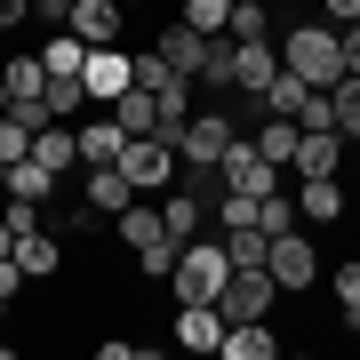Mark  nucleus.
I'll return each mask as SVG.
<instances>
[{
  "instance_id": "obj_11",
  "label": "nucleus",
  "mask_w": 360,
  "mask_h": 360,
  "mask_svg": "<svg viewBox=\"0 0 360 360\" xmlns=\"http://www.w3.org/2000/svg\"><path fill=\"white\" fill-rule=\"evenodd\" d=\"M80 200H89L96 217H120V208L136 200V184H129V168H120V160H104V168H89V176H80Z\"/></svg>"
},
{
  "instance_id": "obj_15",
  "label": "nucleus",
  "mask_w": 360,
  "mask_h": 360,
  "mask_svg": "<svg viewBox=\"0 0 360 360\" xmlns=\"http://www.w3.org/2000/svg\"><path fill=\"white\" fill-rule=\"evenodd\" d=\"M296 217L304 224H336L345 217V184L336 176H296Z\"/></svg>"
},
{
  "instance_id": "obj_21",
  "label": "nucleus",
  "mask_w": 360,
  "mask_h": 360,
  "mask_svg": "<svg viewBox=\"0 0 360 360\" xmlns=\"http://www.w3.org/2000/svg\"><path fill=\"white\" fill-rule=\"evenodd\" d=\"M160 217H168V240H193V232H200V217H208V200L184 184V193H160Z\"/></svg>"
},
{
  "instance_id": "obj_25",
  "label": "nucleus",
  "mask_w": 360,
  "mask_h": 360,
  "mask_svg": "<svg viewBox=\"0 0 360 360\" xmlns=\"http://www.w3.org/2000/svg\"><path fill=\"white\" fill-rule=\"evenodd\" d=\"M304 96H312V80H296V72L281 65V80H272V89H264V112H281V120H296V112H304Z\"/></svg>"
},
{
  "instance_id": "obj_7",
  "label": "nucleus",
  "mask_w": 360,
  "mask_h": 360,
  "mask_svg": "<svg viewBox=\"0 0 360 360\" xmlns=\"http://www.w3.org/2000/svg\"><path fill=\"white\" fill-rule=\"evenodd\" d=\"M232 136H240V129H232V112H193V120L176 129V153L193 160V168H217Z\"/></svg>"
},
{
  "instance_id": "obj_28",
  "label": "nucleus",
  "mask_w": 360,
  "mask_h": 360,
  "mask_svg": "<svg viewBox=\"0 0 360 360\" xmlns=\"http://www.w3.org/2000/svg\"><path fill=\"white\" fill-rule=\"evenodd\" d=\"M336 129H345V144H360V72L336 80Z\"/></svg>"
},
{
  "instance_id": "obj_14",
  "label": "nucleus",
  "mask_w": 360,
  "mask_h": 360,
  "mask_svg": "<svg viewBox=\"0 0 360 360\" xmlns=\"http://www.w3.org/2000/svg\"><path fill=\"white\" fill-rule=\"evenodd\" d=\"M16 264H25V281H56V272H65V240H56V232H16Z\"/></svg>"
},
{
  "instance_id": "obj_27",
  "label": "nucleus",
  "mask_w": 360,
  "mask_h": 360,
  "mask_svg": "<svg viewBox=\"0 0 360 360\" xmlns=\"http://www.w3.org/2000/svg\"><path fill=\"white\" fill-rule=\"evenodd\" d=\"M193 80H208V89H232V32L208 40V56H200V72H193Z\"/></svg>"
},
{
  "instance_id": "obj_4",
  "label": "nucleus",
  "mask_w": 360,
  "mask_h": 360,
  "mask_svg": "<svg viewBox=\"0 0 360 360\" xmlns=\"http://www.w3.org/2000/svg\"><path fill=\"white\" fill-rule=\"evenodd\" d=\"M217 168H224V184H232V193H248V200H264V193H281V184H288V168L257 153V136H232Z\"/></svg>"
},
{
  "instance_id": "obj_38",
  "label": "nucleus",
  "mask_w": 360,
  "mask_h": 360,
  "mask_svg": "<svg viewBox=\"0 0 360 360\" xmlns=\"http://www.w3.org/2000/svg\"><path fill=\"white\" fill-rule=\"evenodd\" d=\"M8 304H16V296H8V288H0V321H8Z\"/></svg>"
},
{
  "instance_id": "obj_13",
  "label": "nucleus",
  "mask_w": 360,
  "mask_h": 360,
  "mask_svg": "<svg viewBox=\"0 0 360 360\" xmlns=\"http://www.w3.org/2000/svg\"><path fill=\"white\" fill-rule=\"evenodd\" d=\"M120 0H72V16H65V32H80L89 49H104V40H120Z\"/></svg>"
},
{
  "instance_id": "obj_39",
  "label": "nucleus",
  "mask_w": 360,
  "mask_h": 360,
  "mask_svg": "<svg viewBox=\"0 0 360 360\" xmlns=\"http://www.w3.org/2000/svg\"><path fill=\"white\" fill-rule=\"evenodd\" d=\"M0 193H8V160H0Z\"/></svg>"
},
{
  "instance_id": "obj_20",
  "label": "nucleus",
  "mask_w": 360,
  "mask_h": 360,
  "mask_svg": "<svg viewBox=\"0 0 360 360\" xmlns=\"http://www.w3.org/2000/svg\"><path fill=\"white\" fill-rule=\"evenodd\" d=\"M112 120H120L129 136H153V129H160V96H153V89H120V96H112Z\"/></svg>"
},
{
  "instance_id": "obj_26",
  "label": "nucleus",
  "mask_w": 360,
  "mask_h": 360,
  "mask_svg": "<svg viewBox=\"0 0 360 360\" xmlns=\"http://www.w3.org/2000/svg\"><path fill=\"white\" fill-rule=\"evenodd\" d=\"M257 224L272 232V240H281V232H296V193H288V184H281V193H264V200H257Z\"/></svg>"
},
{
  "instance_id": "obj_22",
  "label": "nucleus",
  "mask_w": 360,
  "mask_h": 360,
  "mask_svg": "<svg viewBox=\"0 0 360 360\" xmlns=\"http://www.w3.org/2000/svg\"><path fill=\"white\" fill-rule=\"evenodd\" d=\"M296 136H304V129H296V120H281V112H264V120H257V153H264V160H281V168L296 160Z\"/></svg>"
},
{
  "instance_id": "obj_1",
  "label": "nucleus",
  "mask_w": 360,
  "mask_h": 360,
  "mask_svg": "<svg viewBox=\"0 0 360 360\" xmlns=\"http://www.w3.org/2000/svg\"><path fill=\"white\" fill-rule=\"evenodd\" d=\"M232 281V248L224 232L208 240V232H193V240H176V272H168V288H176V304H217Z\"/></svg>"
},
{
  "instance_id": "obj_18",
  "label": "nucleus",
  "mask_w": 360,
  "mask_h": 360,
  "mask_svg": "<svg viewBox=\"0 0 360 360\" xmlns=\"http://www.w3.org/2000/svg\"><path fill=\"white\" fill-rule=\"evenodd\" d=\"M32 160H49L56 176H65V168H80V129H72V120H49V129L32 136Z\"/></svg>"
},
{
  "instance_id": "obj_2",
  "label": "nucleus",
  "mask_w": 360,
  "mask_h": 360,
  "mask_svg": "<svg viewBox=\"0 0 360 360\" xmlns=\"http://www.w3.org/2000/svg\"><path fill=\"white\" fill-rule=\"evenodd\" d=\"M281 65L296 80H312V89H336L345 80V40H336V25H288L281 32Z\"/></svg>"
},
{
  "instance_id": "obj_24",
  "label": "nucleus",
  "mask_w": 360,
  "mask_h": 360,
  "mask_svg": "<svg viewBox=\"0 0 360 360\" xmlns=\"http://www.w3.org/2000/svg\"><path fill=\"white\" fill-rule=\"evenodd\" d=\"M224 32H232V40H281L264 0H232V25H224Z\"/></svg>"
},
{
  "instance_id": "obj_34",
  "label": "nucleus",
  "mask_w": 360,
  "mask_h": 360,
  "mask_svg": "<svg viewBox=\"0 0 360 360\" xmlns=\"http://www.w3.org/2000/svg\"><path fill=\"white\" fill-rule=\"evenodd\" d=\"M56 232H96V208H89V200H72L65 217H56Z\"/></svg>"
},
{
  "instance_id": "obj_17",
  "label": "nucleus",
  "mask_w": 360,
  "mask_h": 360,
  "mask_svg": "<svg viewBox=\"0 0 360 360\" xmlns=\"http://www.w3.org/2000/svg\"><path fill=\"white\" fill-rule=\"evenodd\" d=\"M120 144H129V129H120L112 112H96L89 129H80V168H104V160H120Z\"/></svg>"
},
{
  "instance_id": "obj_23",
  "label": "nucleus",
  "mask_w": 360,
  "mask_h": 360,
  "mask_svg": "<svg viewBox=\"0 0 360 360\" xmlns=\"http://www.w3.org/2000/svg\"><path fill=\"white\" fill-rule=\"evenodd\" d=\"M0 80H8V104H16V96H49V65H40V56H8Z\"/></svg>"
},
{
  "instance_id": "obj_6",
  "label": "nucleus",
  "mask_w": 360,
  "mask_h": 360,
  "mask_svg": "<svg viewBox=\"0 0 360 360\" xmlns=\"http://www.w3.org/2000/svg\"><path fill=\"white\" fill-rule=\"evenodd\" d=\"M281 80V40H232V96H264Z\"/></svg>"
},
{
  "instance_id": "obj_32",
  "label": "nucleus",
  "mask_w": 360,
  "mask_h": 360,
  "mask_svg": "<svg viewBox=\"0 0 360 360\" xmlns=\"http://www.w3.org/2000/svg\"><path fill=\"white\" fill-rule=\"evenodd\" d=\"M136 272H144V281H168V272H176V240H153V248H136Z\"/></svg>"
},
{
  "instance_id": "obj_10",
  "label": "nucleus",
  "mask_w": 360,
  "mask_h": 360,
  "mask_svg": "<svg viewBox=\"0 0 360 360\" xmlns=\"http://www.w3.org/2000/svg\"><path fill=\"white\" fill-rule=\"evenodd\" d=\"M336 168H345V129H304L296 136L288 176H336Z\"/></svg>"
},
{
  "instance_id": "obj_29",
  "label": "nucleus",
  "mask_w": 360,
  "mask_h": 360,
  "mask_svg": "<svg viewBox=\"0 0 360 360\" xmlns=\"http://www.w3.org/2000/svg\"><path fill=\"white\" fill-rule=\"evenodd\" d=\"M184 25L193 32H224L232 25V0H184Z\"/></svg>"
},
{
  "instance_id": "obj_35",
  "label": "nucleus",
  "mask_w": 360,
  "mask_h": 360,
  "mask_svg": "<svg viewBox=\"0 0 360 360\" xmlns=\"http://www.w3.org/2000/svg\"><path fill=\"white\" fill-rule=\"evenodd\" d=\"M321 16L328 25H360V0H321Z\"/></svg>"
},
{
  "instance_id": "obj_3",
  "label": "nucleus",
  "mask_w": 360,
  "mask_h": 360,
  "mask_svg": "<svg viewBox=\"0 0 360 360\" xmlns=\"http://www.w3.org/2000/svg\"><path fill=\"white\" fill-rule=\"evenodd\" d=\"M120 168H129V184H136V193H168V176L184 168V153H176V129L129 136V144H120Z\"/></svg>"
},
{
  "instance_id": "obj_12",
  "label": "nucleus",
  "mask_w": 360,
  "mask_h": 360,
  "mask_svg": "<svg viewBox=\"0 0 360 360\" xmlns=\"http://www.w3.org/2000/svg\"><path fill=\"white\" fill-rule=\"evenodd\" d=\"M208 40H217V32H193V25H184V16H160V40H153V49H160V56H168V65H176V72H200Z\"/></svg>"
},
{
  "instance_id": "obj_9",
  "label": "nucleus",
  "mask_w": 360,
  "mask_h": 360,
  "mask_svg": "<svg viewBox=\"0 0 360 360\" xmlns=\"http://www.w3.org/2000/svg\"><path fill=\"white\" fill-rule=\"evenodd\" d=\"M224 304H176V328H168V336H176V345L184 352H224Z\"/></svg>"
},
{
  "instance_id": "obj_30",
  "label": "nucleus",
  "mask_w": 360,
  "mask_h": 360,
  "mask_svg": "<svg viewBox=\"0 0 360 360\" xmlns=\"http://www.w3.org/2000/svg\"><path fill=\"white\" fill-rule=\"evenodd\" d=\"M89 104V80H49V120H72Z\"/></svg>"
},
{
  "instance_id": "obj_33",
  "label": "nucleus",
  "mask_w": 360,
  "mask_h": 360,
  "mask_svg": "<svg viewBox=\"0 0 360 360\" xmlns=\"http://www.w3.org/2000/svg\"><path fill=\"white\" fill-rule=\"evenodd\" d=\"M336 304H345V328H352V321H360V257L336 264Z\"/></svg>"
},
{
  "instance_id": "obj_36",
  "label": "nucleus",
  "mask_w": 360,
  "mask_h": 360,
  "mask_svg": "<svg viewBox=\"0 0 360 360\" xmlns=\"http://www.w3.org/2000/svg\"><path fill=\"white\" fill-rule=\"evenodd\" d=\"M336 40H345V72H360V25H336Z\"/></svg>"
},
{
  "instance_id": "obj_8",
  "label": "nucleus",
  "mask_w": 360,
  "mask_h": 360,
  "mask_svg": "<svg viewBox=\"0 0 360 360\" xmlns=\"http://www.w3.org/2000/svg\"><path fill=\"white\" fill-rule=\"evenodd\" d=\"M80 80H89V104H112L120 89H136V56L120 40H104V49H89V72Z\"/></svg>"
},
{
  "instance_id": "obj_16",
  "label": "nucleus",
  "mask_w": 360,
  "mask_h": 360,
  "mask_svg": "<svg viewBox=\"0 0 360 360\" xmlns=\"http://www.w3.org/2000/svg\"><path fill=\"white\" fill-rule=\"evenodd\" d=\"M224 360H281L272 321H232V328H224Z\"/></svg>"
},
{
  "instance_id": "obj_31",
  "label": "nucleus",
  "mask_w": 360,
  "mask_h": 360,
  "mask_svg": "<svg viewBox=\"0 0 360 360\" xmlns=\"http://www.w3.org/2000/svg\"><path fill=\"white\" fill-rule=\"evenodd\" d=\"M25 153H32V129H25V120H16V112H0V160L16 168Z\"/></svg>"
},
{
  "instance_id": "obj_37",
  "label": "nucleus",
  "mask_w": 360,
  "mask_h": 360,
  "mask_svg": "<svg viewBox=\"0 0 360 360\" xmlns=\"http://www.w3.org/2000/svg\"><path fill=\"white\" fill-rule=\"evenodd\" d=\"M25 16H32V0H0V32H16Z\"/></svg>"
},
{
  "instance_id": "obj_41",
  "label": "nucleus",
  "mask_w": 360,
  "mask_h": 360,
  "mask_svg": "<svg viewBox=\"0 0 360 360\" xmlns=\"http://www.w3.org/2000/svg\"><path fill=\"white\" fill-rule=\"evenodd\" d=\"M352 336H360V321H352Z\"/></svg>"
},
{
  "instance_id": "obj_40",
  "label": "nucleus",
  "mask_w": 360,
  "mask_h": 360,
  "mask_svg": "<svg viewBox=\"0 0 360 360\" xmlns=\"http://www.w3.org/2000/svg\"><path fill=\"white\" fill-rule=\"evenodd\" d=\"M120 8H153V0H120Z\"/></svg>"
},
{
  "instance_id": "obj_19",
  "label": "nucleus",
  "mask_w": 360,
  "mask_h": 360,
  "mask_svg": "<svg viewBox=\"0 0 360 360\" xmlns=\"http://www.w3.org/2000/svg\"><path fill=\"white\" fill-rule=\"evenodd\" d=\"M49 193H56V168L25 153V160L8 168V193H0V200H32V208H40V200H49Z\"/></svg>"
},
{
  "instance_id": "obj_5",
  "label": "nucleus",
  "mask_w": 360,
  "mask_h": 360,
  "mask_svg": "<svg viewBox=\"0 0 360 360\" xmlns=\"http://www.w3.org/2000/svg\"><path fill=\"white\" fill-rule=\"evenodd\" d=\"M264 272L281 281V296H288V288L304 296L312 281H321V248H312L304 232H281V240H272V257H264Z\"/></svg>"
}]
</instances>
